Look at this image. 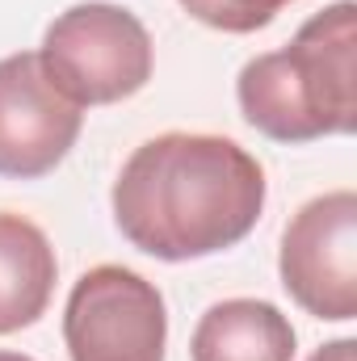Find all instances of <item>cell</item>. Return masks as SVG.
Masks as SVG:
<instances>
[{"label": "cell", "instance_id": "6", "mask_svg": "<svg viewBox=\"0 0 357 361\" xmlns=\"http://www.w3.org/2000/svg\"><path fill=\"white\" fill-rule=\"evenodd\" d=\"M85 130V109L55 89L38 51L0 59V177H51Z\"/></svg>", "mask_w": 357, "mask_h": 361}, {"label": "cell", "instance_id": "7", "mask_svg": "<svg viewBox=\"0 0 357 361\" xmlns=\"http://www.w3.org/2000/svg\"><path fill=\"white\" fill-rule=\"evenodd\" d=\"M294 324L265 298H223L189 336V361H294Z\"/></svg>", "mask_w": 357, "mask_h": 361}, {"label": "cell", "instance_id": "10", "mask_svg": "<svg viewBox=\"0 0 357 361\" xmlns=\"http://www.w3.org/2000/svg\"><path fill=\"white\" fill-rule=\"evenodd\" d=\"M307 361H357V341L353 336H341V341H328L320 345Z\"/></svg>", "mask_w": 357, "mask_h": 361}, {"label": "cell", "instance_id": "3", "mask_svg": "<svg viewBox=\"0 0 357 361\" xmlns=\"http://www.w3.org/2000/svg\"><path fill=\"white\" fill-rule=\"evenodd\" d=\"M42 72L55 89L72 97L80 109L126 101L152 80L156 47L147 25L109 0H85L63 8L38 47Z\"/></svg>", "mask_w": 357, "mask_h": 361}, {"label": "cell", "instance_id": "1", "mask_svg": "<svg viewBox=\"0 0 357 361\" xmlns=\"http://www.w3.org/2000/svg\"><path fill=\"white\" fill-rule=\"evenodd\" d=\"M265 169L227 135L164 130L131 152L109 189L114 223L156 261H202L236 248L261 223Z\"/></svg>", "mask_w": 357, "mask_h": 361}, {"label": "cell", "instance_id": "9", "mask_svg": "<svg viewBox=\"0 0 357 361\" xmlns=\"http://www.w3.org/2000/svg\"><path fill=\"white\" fill-rule=\"evenodd\" d=\"M181 8L223 34H257L290 4V0H177Z\"/></svg>", "mask_w": 357, "mask_h": 361}, {"label": "cell", "instance_id": "11", "mask_svg": "<svg viewBox=\"0 0 357 361\" xmlns=\"http://www.w3.org/2000/svg\"><path fill=\"white\" fill-rule=\"evenodd\" d=\"M0 361H34V357H25V353H13V349H0Z\"/></svg>", "mask_w": 357, "mask_h": 361}, {"label": "cell", "instance_id": "5", "mask_svg": "<svg viewBox=\"0 0 357 361\" xmlns=\"http://www.w3.org/2000/svg\"><path fill=\"white\" fill-rule=\"evenodd\" d=\"M277 273L286 294L328 324L357 315V193L332 189L298 206L282 231Z\"/></svg>", "mask_w": 357, "mask_h": 361}, {"label": "cell", "instance_id": "4", "mask_svg": "<svg viewBox=\"0 0 357 361\" xmlns=\"http://www.w3.org/2000/svg\"><path fill=\"white\" fill-rule=\"evenodd\" d=\"M63 345L72 361H164V294L126 265H92L68 294Z\"/></svg>", "mask_w": 357, "mask_h": 361}, {"label": "cell", "instance_id": "8", "mask_svg": "<svg viewBox=\"0 0 357 361\" xmlns=\"http://www.w3.org/2000/svg\"><path fill=\"white\" fill-rule=\"evenodd\" d=\"M59 261L38 223L0 210V336L34 328L55 294Z\"/></svg>", "mask_w": 357, "mask_h": 361}, {"label": "cell", "instance_id": "2", "mask_svg": "<svg viewBox=\"0 0 357 361\" xmlns=\"http://www.w3.org/2000/svg\"><path fill=\"white\" fill-rule=\"evenodd\" d=\"M236 101L253 130L273 143H315L357 126V4L337 0L307 17L298 34L248 59Z\"/></svg>", "mask_w": 357, "mask_h": 361}]
</instances>
